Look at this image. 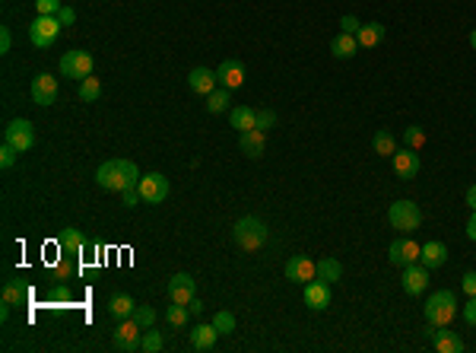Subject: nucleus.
I'll return each instance as SVG.
<instances>
[{"mask_svg":"<svg viewBox=\"0 0 476 353\" xmlns=\"http://www.w3.org/2000/svg\"><path fill=\"white\" fill-rule=\"evenodd\" d=\"M96 181L105 191H127L140 185V169L130 159H108L96 169Z\"/></svg>","mask_w":476,"mask_h":353,"instance_id":"f257e3e1","label":"nucleus"},{"mask_svg":"<svg viewBox=\"0 0 476 353\" xmlns=\"http://www.w3.org/2000/svg\"><path fill=\"white\" fill-rule=\"evenodd\" d=\"M232 236H235L238 248H245V252H257V248L267 245L270 239V229L264 220L257 217H241L235 226H232Z\"/></svg>","mask_w":476,"mask_h":353,"instance_id":"f03ea898","label":"nucleus"},{"mask_svg":"<svg viewBox=\"0 0 476 353\" xmlns=\"http://www.w3.org/2000/svg\"><path fill=\"white\" fill-rule=\"evenodd\" d=\"M454 318H457V299L451 290H439L425 299V322L432 328H448Z\"/></svg>","mask_w":476,"mask_h":353,"instance_id":"7ed1b4c3","label":"nucleus"},{"mask_svg":"<svg viewBox=\"0 0 476 353\" xmlns=\"http://www.w3.org/2000/svg\"><path fill=\"white\" fill-rule=\"evenodd\" d=\"M387 220H391V226L400 229V233H416L419 226H423V211H419V204H413V201H394L391 211H387Z\"/></svg>","mask_w":476,"mask_h":353,"instance_id":"20e7f679","label":"nucleus"},{"mask_svg":"<svg viewBox=\"0 0 476 353\" xmlns=\"http://www.w3.org/2000/svg\"><path fill=\"white\" fill-rule=\"evenodd\" d=\"M60 76H70V80H86V76H92V67H96V60H92L90 51H80V48H74V51H67L64 58H60Z\"/></svg>","mask_w":476,"mask_h":353,"instance_id":"39448f33","label":"nucleus"},{"mask_svg":"<svg viewBox=\"0 0 476 353\" xmlns=\"http://www.w3.org/2000/svg\"><path fill=\"white\" fill-rule=\"evenodd\" d=\"M137 188H140L143 204H162L165 197H169L171 185L162 172H146V175H140V185H137Z\"/></svg>","mask_w":476,"mask_h":353,"instance_id":"423d86ee","label":"nucleus"},{"mask_svg":"<svg viewBox=\"0 0 476 353\" xmlns=\"http://www.w3.org/2000/svg\"><path fill=\"white\" fill-rule=\"evenodd\" d=\"M3 143H13L19 153H26L35 143V128H32L29 118H16L3 128Z\"/></svg>","mask_w":476,"mask_h":353,"instance_id":"0eeeda50","label":"nucleus"},{"mask_svg":"<svg viewBox=\"0 0 476 353\" xmlns=\"http://www.w3.org/2000/svg\"><path fill=\"white\" fill-rule=\"evenodd\" d=\"M58 32H60L58 16H35V23L29 26V42L35 48H48V45H54Z\"/></svg>","mask_w":476,"mask_h":353,"instance_id":"6e6552de","label":"nucleus"},{"mask_svg":"<svg viewBox=\"0 0 476 353\" xmlns=\"http://www.w3.org/2000/svg\"><path fill=\"white\" fill-rule=\"evenodd\" d=\"M419 252H423V245L413 239H394L391 242V248H387V258H391V264H397V268H409V264L419 261Z\"/></svg>","mask_w":476,"mask_h":353,"instance_id":"1a4fd4ad","label":"nucleus"},{"mask_svg":"<svg viewBox=\"0 0 476 353\" xmlns=\"http://www.w3.org/2000/svg\"><path fill=\"white\" fill-rule=\"evenodd\" d=\"M318 277V261H312V258L305 255H296L286 261V280H292V284H308V280Z\"/></svg>","mask_w":476,"mask_h":353,"instance_id":"9d476101","label":"nucleus"},{"mask_svg":"<svg viewBox=\"0 0 476 353\" xmlns=\"http://www.w3.org/2000/svg\"><path fill=\"white\" fill-rule=\"evenodd\" d=\"M58 99V76L51 74H38L35 80H32V102L42 108H48Z\"/></svg>","mask_w":476,"mask_h":353,"instance_id":"9b49d317","label":"nucleus"},{"mask_svg":"<svg viewBox=\"0 0 476 353\" xmlns=\"http://www.w3.org/2000/svg\"><path fill=\"white\" fill-rule=\"evenodd\" d=\"M140 334H143V328L134 322V315L121 318L118 331H114V347H118V350H140Z\"/></svg>","mask_w":476,"mask_h":353,"instance_id":"f8f14e48","label":"nucleus"},{"mask_svg":"<svg viewBox=\"0 0 476 353\" xmlns=\"http://www.w3.org/2000/svg\"><path fill=\"white\" fill-rule=\"evenodd\" d=\"M238 147L248 159H261L264 150H267V131L261 128H251V131H241L238 134Z\"/></svg>","mask_w":476,"mask_h":353,"instance_id":"ddd939ff","label":"nucleus"},{"mask_svg":"<svg viewBox=\"0 0 476 353\" xmlns=\"http://www.w3.org/2000/svg\"><path fill=\"white\" fill-rule=\"evenodd\" d=\"M216 80H219V86H226V90H238V86L245 83V64L235 58L223 60V64L216 67Z\"/></svg>","mask_w":476,"mask_h":353,"instance_id":"4468645a","label":"nucleus"},{"mask_svg":"<svg viewBox=\"0 0 476 353\" xmlns=\"http://www.w3.org/2000/svg\"><path fill=\"white\" fill-rule=\"evenodd\" d=\"M169 296H171V302L187 306V302L197 296V280H194L191 274H175V277L169 280Z\"/></svg>","mask_w":476,"mask_h":353,"instance_id":"2eb2a0df","label":"nucleus"},{"mask_svg":"<svg viewBox=\"0 0 476 353\" xmlns=\"http://www.w3.org/2000/svg\"><path fill=\"white\" fill-rule=\"evenodd\" d=\"M403 290H407L409 296H419L425 293V286H429V268L425 264H409V268H403Z\"/></svg>","mask_w":476,"mask_h":353,"instance_id":"dca6fc26","label":"nucleus"},{"mask_svg":"<svg viewBox=\"0 0 476 353\" xmlns=\"http://www.w3.org/2000/svg\"><path fill=\"white\" fill-rule=\"evenodd\" d=\"M305 306L314 309V312H321V309L330 306V284L328 280H321V277L308 280L305 284Z\"/></svg>","mask_w":476,"mask_h":353,"instance_id":"f3484780","label":"nucleus"},{"mask_svg":"<svg viewBox=\"0 0 476 353\" xmlns=\"http://www.w3.org/2000/svg\"><path fill=\"white\" fill-rule=\"evenodd\" d=\"M187 86H191L197 96H210V92L219 86V80H216V70H210V67H194L191 74H187Z\"/></svg>","mask_w":476,"mask_h":353,"instance_id":"a211bd4d","label":"nucleus"},{"mask_svg":"<svg viewBox=\"0 0 476 353\" xmlns=\"http://www.w3.org/2000/svg\"><path fill=\"white\" fill-rule=\"evenodd\" d=\"M391 159H394V172L400 175V179H416V175H419V165H423V163H419V153L416 150H409V147H407V150H397Z\"/></svg>","mask_w":476,"mask_h":353,"instance_id":"6ab92c4d","label":"nucleus"},{"mask_svg":"<svg viewBox=\"0 0 476 353\" xmlns=\"http://www.w3.org/2000/svg\"><path fill=\"white\" fill-rule=\"evenodd\" d=\"M432 347L439 353H461L464 350V340L454 334V331L445 328H432Z\"/></svg>","mask_w":476,"mask_h":353,"instance_id":"aec40b11","label":"nucleus"},{"mask_svg":"<svg viewBox=\"0 0 476 353\" xmlns=\"http://www.w3.org/2000/svg\"><path fill=\"white\" fill-rule=\"evenodd\" d=\"M448 261V245L445 242H425L423 252H419V264H425V268H441V264Z\"/></svg>","mask_w":476,"mask_h":353,"instance_id":"412c9836","label":"nucleus"},{"mask_svg":"<svg viewBox=\"0 0 476 353\" xmlns=\"http://www.w3.org/2000/svg\"><path fill=\"white\" fill-rule=\"evenodd\" d=\"M229 124L238 134H241V131H251V128H257V112L248 106H235V108H229Z\"/></svg>","mask_w":476,"mask_h":353,"instance_id":"4be33fe9","label":"nucleus"},{"mask_svg":"<svg viewBox=\"0 0 476 353\" xmlns=\"http://www.w3.org/2000/svg\"><path fill=\"white\" fill-rule=\"evenodd\" d=\"M216 338H219V331L213 328V322H210V325H197V328L191 331V347H194V350H213Z\"/></svg>","mask_w":476,"mask_h":353,"instance_id":"5701e85b","label":"nucleus"},{"mask_svg":"<svg viewBox=\"0 0 476 353\" xmlns=\"http://www.w3.org/2000/svg\"><path fill=\"white\" fill-rule=\"evenodd\" d=\"M58 245H60V252H64V255H83L90 242L83 239L80 229H64V233H60V239H58Z\"/></svg>","mask_w":476,"mask_h":353,"instance_id":"b1692460","label":"nucleus"},{"mask_svg":"<svg viewBox=\"0 0 476 353\" xmlns=\"http://www.w3.org/2000/svg\"><path fill=\"white\" fill-rule=\"evenodd\" d=\"M330 51H334V58H340V60L352 58V54L359 51V38L352 35V32H340V35L330 42Z\"/></svg>","mask_w":476,"mask_h":353,"instance_id":"393cba45","label":"nucleus"},{"mask_svg":"<svg viewBox=\"0 0 476 353\" xmlns=\"http://www.w3.org/2000/svg\"><path fill=\"white\" fill-rule=\"evenodd\" d=\"M356 38H359V48H375V45L384 42V26L381 23H365V26H359Z\"/></svg>","mask_w":476,"mask_h":353,"instance_id":"a878e982","label":"nucleus"},{"mask_svg":"<svg viewBox=\"0 0 476 353\" xmlns=\"http://www.w3.org/2000/svg\"><path fill=\"white\" fill-rule=\"evenodd\" d=\"M229 92L232 90H226V86H216V90L207 96V112H213V115L229 112V108H232V96H229Z\"/></svg>","mask_w":476,"mask_h":353,"instance_id":"bb28decb","label":"nucleus"},{"mask_svg":"<svg viewBox=\"0 0 476 353\" xmlns=\"http://www.w3.org/2000/svg\"><path fill=\"white\" fill-rule=\"evenodd\" d=\"M29 299V290H26L19 280H3V302H10V306H23V302Z\"/></svg>","mask_w":476,"mask_h":353,"instance_id":"cd10ccee","label":"nucleus"},{"mask_svg":"<svg viewBox=\"0 0 476 353\" xmlns=\"http://www.w3.org/2000/svg\"><path fill=\"white\" fill-rule=\"evenodd\" d=\"M372 147H375V153L378 156H394L397 153V140H394V134L391 131H375V137H372Z\"/></svg>","mask_w":476,"mask_h":353,"instance_id":"c85d7f7f","label":"nucleus"},{"mask_svg":"<svg viewBox=\"0 0 476 353\" xmlns=\"http://www.w3.org/2000/svg\"><path fill=\"white\" fill-rule=\"evenodd\" d=\"M108 309H112V315L121 322V318H130V315H134L137 302L130 299V296H127V293H118V296H112V302H108Z\"/></svg>","mask_w":476,"mask_h":353,"instance_id":"c756f323","label":"nucleus"},{"mask_svg":"<svg viewBox=\"0 0 476 353\" xmlns=\"http://www.w3.org/2000/svg\"><path fill=\"white\" fill-rule=\"evenodd\" d=\"M318 277L328 280V284H337V280L343 277V264L337 261V258H321L318 261Z\"/></svg>","mask_w":476,"mask_h":353,"instance_id":"7c9ffc66","label":"nucleus"},{"mask_svg":"<svg viewBox=\"0 0 476 353\" xmlns=\"http://www.w3.org/2000/svg\"><path fill=\"white\" fill-rule=\"evenodd\" d=\"M99 96H102V83H99V76H86V80H80V99L83 102H96Z\"/></svg>","mask_w":476,"mask_h":353,"instance_id":"2f4dec72","label":"nucleus"},{"mask_svg":"<svg viewBox=\"0 0 476 353\" xmlns=\"http://www.w3.org/2000/svg\"><path fill=\"white\" fill-rule=\"evenodd\" d=\"M165 318H169V325H171V328H185V325H187V318H191V309H187V306H181V302H171V306H169V312H165Z\"/></svg>","mask_w":476,"mask_h":353,"instance_id":"473e14b6","label":"nucleus"},{"mask_svg":"<svg viewBox=\"0 0 476 353\" xmlns=\"http://www.w3.org/2000/svg\"><path fill=\"white\" fill-rule=\"evenodd\" d=\"M162 347H165L162 334H159V331H153V328H146V334L140 338V350L143 353H159Z\"/></svg>","mask_w":476,"mask_h":353,"instance_id":"72a5a7b5","label":"nucleus"},{"mask_svg":"<svg viewBox=\"0 0 476 353\" xmlns=\"http://www.w3.org/2000/svg\"><path fill=\"white\" fill-rule=\"evenodd\" d=\"M403 143H407L409 150H419V147H425V131L419 128V124H409V128L403 131Z\"/></svg>","mask_w":476,"mask_h":353,"instance_id":"f704fd0d","label":"nucleus"},{"mask_svg":"<svg viewBox=\"0 0 476 353\" xmlns=\"http://www.w3.org/2000/svg\"><path fill=\"white\" fill-rule=\"evenodd\" d=\"M213 328L219 331V334H232V331H235V315H232V312H216L213 315Z\"/></svg>","mask_w":476,"mask_h":353,"instance_id":"c9c22d12","label":"nucleus"},{"mask_svg":"<svg viewBox=\"0 0 476 353\" xmlns=\"http://www.w3.org/2000/svg\"><path fill=\"white\" fill-rule=\"evenodd\" d=\"M134 322L140 325L143 331L153 328V325H156V309H149V306H137V309H134Z\"/></svg>","mask_w":476,"mask_h":353,"instance_id":"e433bc0d","label":"nucleus"},{"mask_svg":"<svg viewBox=\"0 0 476 353\" xmlns=\"http://www.w3.org/2000/svg\"><path fill=\"white\" fill-rule=\"evenodd\" d=\"M16 156H19V150H16L13 143H3V147H0V165H3V169H13Z\"/></svg>","mask_w":476,"mask_h":353,"instance_id":"4c0bfd02","label":"nucleus"},{"mask_svg":"<svg viewBox=\"0 0 476 353\" xmlns=\"http://www.w3.org/2000/svg\"><path fill=\"white\" fill-rule=\"evenodd\" d=\"M60 0H35V10H38V16H58L60 13Z\"/></svg>","mask_w":476,"mask_h":353,"instance_id":"58836bf2","label":"nucleus"},{"mask_svg":"<svg viewBox=\"0 0 476 353\" xmlns=\"http://www.w3.org/2000/svg\"><path fill=\"white\" fill-rule=\"evenodd\" d=\"M273 124H276V112H273V108H261V112H257V128L270 131Z\"/></svg>","mask_w":476,"mask_h":353,"instance_id":"ea45409f","label":"nucleus"},{"mask_svg":"<svg viewBox=\"0 0 476 353\" xmlns=\"http://www.w3.org/2000/svg\"><path fill=\"white\" fill-rule=\"evenodd\" d=\"M70 286L67 284H54V290H51V302H70Z\"/></svg>","mask_w":476,"mask_h":353,"instance_id":"a19ab883","label":"nucleus"},{"mask_svg":"<svg viewBox=\"0 0 476 353\" xmlns=\"http://www.w3.org/2000/svg\"><path fill=\"white\" fill-rule=\"evenodd\" d=\"M121 197H124V207H137V204H143L140 188H127V191H121Z\"/></svg>","mask_w":476,"mask_h":353,"instance_id":"79ce46f5","label":"nucleus"},{"mask_svg":"<svg viewBox=\"0 0 476 353\" xmlns=\"http://www.w3.org/2000/svg\"><path fill=\"white\" fill-rule=\"evenodd\" d=\"M461 286H464V293H467V296H476V271H467V274H464Z\"/></svg>","mask_w":476,"mask_h":353,"instance_id":"37998d69","label":"nucleus"},{"mask_svg":"<svg viewBox=\"0 0 476 353\" xmlns=\"http://www.w3.org/2000/svg\"><path fill=\"white\" fill-rule=\"evenodd\" d=\"M464 322H467V325H476V296H470L467 306H464Z\"/></svg>","mask_w":476,"mask_h":353,"instance_id":"c03bdc74","label":"nucleus"},{"mask_svg":"<svg viewBox=\"0 0 476 353\" xmlns=\"http://www.w3.org/2000/svg\"><path fill=\"white\" fill-rule=\"evenodd\" d=\"M359 26H362V23H359L356 16H343V19H340V29L343 32H352V35L359 32Z\"/></svg>","mask_w":476,"mask_h":353,"instance_id":"a18cd8bd","label":"nucleus"},{"mask_svg":"<svg viewBox=\"0 0 476 353\" xmlns=\"http://www.w3.org/2000/svg\"><path fill=\"white\" fill-rule=\"evenodd\" d=\"M58 19H60V26H74V23H76V13H74V7H60Z\"/></svg>","mask_w":476,"mask_h":353,"instance_id":"49530a36","label":"nucleus"},{"mask_svg":"<svg viewBox=\"0 0 476 353\" xmlns=\"http://www.w3.org/2000/svg\"><path fill=\"white\" fill-rule=\"evenodd\" d=\"M10 45H13V35H10V29L3 26V29H0V54H7Z\"/></svg>","mask_w":476,"mask_h":353,"instance_id":"de8ad7c7","label":"nucleus"},{"mask_svg":"<svg viewBox=\"0 0 476 353\" xmlns=\"http://www.w3.org/2000/svg\"><path fill=\"white\" fill-rule=\"evenodd\" d=\"M187 309H191V315H201V312H203V302L197 299V296H194V299L187 302Z\"/></svg>","mask_w":476,"mask_h":353,"instance_id":"09e8293b","label":"nucleus"},{"mask_svg":"<svg viewBox=\"0 0 476 353\" xmlns=\"http://www.w3.org/2000/svg\"><path fill=\"white\" fill-rule=\"evenodd\" d=\"M467 236H470V239L476 242V211H473V217L467 220Z\"/></svg>","mask_w":476,"mask_h":353,"instance_id":"8fccbe9b","label":"nucleus"},{"mask_svg":"<svg viewBox=\"0 0 476 353\" xmlns=\"http://www.w3.org/2000/svg\"><path fill=\"white\" fill-rule=\"evenodd\" d=\"M467 204H470V211H476V185L467 188Z\"/></svg>","mask_w":476,"mask_h":353,"instance_id":"3c124183","label":"nucleus"},{"mask_svg":"<svg viewBox=\"0 0 476 353\" xmlns=\"http://www.w3.org/2000/svg\"><path fill=\"white\" fill-rule=\"evenodd\" d=\"M58 274H60V277H70V274H74V268H70L67 261H60L58 264Z\"/></svg>","mask_w":476,"mask_h":353,"instance_id":"603ef678","label":"nucleus"},{"mask_svg":"<svg viewBox=\"0 0 476 353\" xmlns=\"http://www.w3.org/2000/svg\"><path fill=\"white\" fill-rule=\"evenodd\" d=\"M470 45H473V48H476V29H473V32H470Z\"/></svg>","mask_w":476,"mask_h":353,"instance_id":"864d4df0","label":"nucleus"}]
</instances>
